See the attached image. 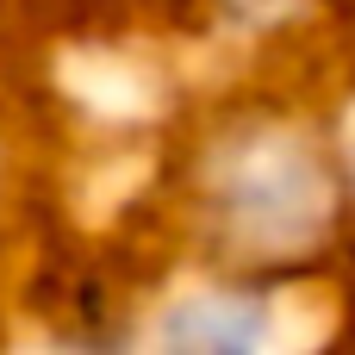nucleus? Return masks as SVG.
<instances>
[{
    "label": "nucleus",
    "instance_id": "obj_1",
    "mask_svg": "<svg viewBox=\"0 0 355 355\" xmlns=\"http://www.w3.org/2000/svg\"><path fill=\"white\" fill-rule=\"evenodd\" d=\"M262 337V324L256 318H243V324H225V306H193L181 324H175V343H193V349H250Z\"/></svg>",
    "mask_w": 355,
    "mask_h": 355
}]
</instances>
